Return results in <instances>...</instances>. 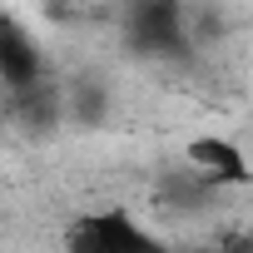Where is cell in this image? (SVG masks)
<instances>
[{"instance_id": "obj_3", "label": "cell", "mask_w": 253, "mask_h": 253, "mask_svg": "<svg viewBox=\"0 0 253 253\" xmlns=\"http://www.w3.org/2000/svg\"><path fill=\"white\" fill-rule=\"evenodd\" d=\"M184 164H189L199 179H209L213 189H243V184L253 179L248 154H243L228 134H199V139H189V144H184Z\"/></svg>"}, {"instance_id": "obj_1", "label": "cell", "mask_w": 253, "mask_h": 253, "mask_svg": "<svg viewBox=\"0 0 253 253\" xmlns=\"http://www.w3.org/2000/svg\"><path fill=\"white\" fill-rule=\"evenodd\" d=\"M124 40L139 55L169 60L189 50V15H184V0H129L124 5Z\"/></svg>"}, {"instance_id": "obj_2", "label": "cell", "mask_w": 253, "mask_h": 253, "mask_svg": "<svg viewBox=\"0 0 253 253\" xmlns=\"http://www.w3.org/2000/svg\"><path fill=\"white\" fill-rule=\"evenodd\" d=\"M65 243L80 248V253H144V248H159V238L144 223H134V213H124V209L80 213L65 228Z\"/></svg>"}, {"instance_id": "obj_4", "label": "cell", "mask_w": 253, "mask_h": 253, "mask_svg": "<svg viewBox=\"0 0 253 253\" xmlns=\"http://www.w3.org/2000/svg\"><path fill=\"white\" fill-rule=\"evenodd\" d=\"M35 80H45V55H40L35 35L15 15L0 10V84L5 89H25Z\"/></svg>"}]
</instances>
